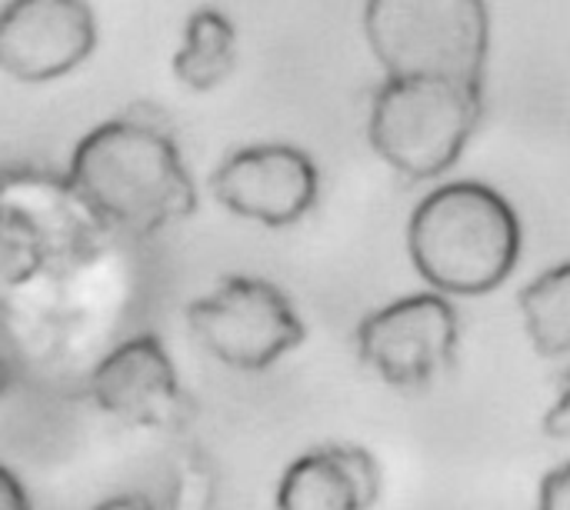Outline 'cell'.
<instances>
[{"instance_id": "6da1fadb", "label": "cell", "mask_w": 570, "mask_h": 510, "mask_svg": "<svg viewBox=\"0 0 570 510\" xmlns=\"http://www.w3.org/2000/svg\"><path fill=\"white\" fill-rule=\"evenodd\" d=\"M67 187L100 227L154 237L197 210V187L167 117L134 107L97 124L70 154Z\"/></svg>"}, {"instance_id": "7a4b0ae2", "label": "cell", "mask_w": 570, "mask_h": 510, "mask_svg": "<svg viewBox=\"0 0 570 510\" xmlns=\"http://www.w3.org/2000/svg\"><path fill=\"white\" fill-rule=\"evenodd\" d=\"M521 244L518 210L481 180L441 184L407 220V254L417 274L444 297L498 291L514 274Z\"/></svg>"}, {"instance_id": "3957f363", "label": "cell", "mask_w": 570, "mask_h": 510, "mask_svg": "<svg viewBox=\"0 0 570 510\" xmlns=\"http://www.w3.org/2000/svg\"><path fill=\"white\" fill-rule=\"evenodd\" d=\"M484 117V84L451 77H384L371 100L374 154L407 180L448 174Z\"/></svg>"}, {"instance_id": "277c9868", "label": "cell", "mask_w": 570, "mask_h": 510, "mask_svg": "<svg viewBox=\"0 0 570 510\" xmlns=\"http://www.w3.org/2000/svg\"><path fill=\"white\" fill-rule=\"evenodd\" d=\"M364 33L384 77L484 84L491 53L488 0H367Z\"/></svg>"}, {"instance_id": "5b68a950", "label": "cell", "mask_w": 570, "mask_h": 510, "mask_svg": "<svg viewBox=\"0 0 570 510\" xmlns=\"http://www.w3.org/2000/svg\"><path fill=\"white\" fill-rule=\"evenodd\" d=\"M187 327L224 367L257 374L307 341L291 297L254 274H227L207 297L187 304Z\"/></svg>"}, {"instance_id": "8992f818", "label": "cell", "mask_w": 570, "mask_h": 510, "mask_svg": "<svg viewBox=\"0 0 570 510\" xmlns=\"http://www.w3.org/2000/svg\"><path fill=\"white\" fill-rule=\"evenodd\" d=\"M100 227L63 177L7 170L0 177V304L37 281L83 231Z\"/></svg>"}, {"instance_id": "52a82bcc", "label": "cell", "mask_w": 570, "mask_h": 510, "mask_svg": "<svg viewBox=\"0 0 570 510\" xmlns=\"http://www.w3.org/2000/svg\"><path fill=\"white\" fill-rule=\"evenodd\" d=\"M357 357L394 391H424L441 377L461 344V317L438 291L397 297L367 314L354 331Z\"/></svg>"}, {"instance_id": "ba28073f", "label": "cell", "mask_w": 570, "mask_h": 510, "mask_svg": "<svg viewBox=\"0 0 570 510\" xmlns=\"http://www.w3.org/2000/svg\"><path fill=\"white\" fill-rule=\"evenodd\" d=\"M210 190L230 214L281 231L311 214L321 177L311 154L294 144H250L214 167Z\"/></svg>"}, {"instance_id": "9c48e42d", "label": "cell", "mask_w": 570, "mask_h": 510, "mask_svg": "<svg viewBox=\"0 0 570 510\" xmlns=\"http://www.w3.org/2000/svg\"><path fill=\"white\" fill-rule=\"evenodd\" d=\"M94 47L97 13L87 0H7L0 7V70L13 80H57Z\"/></svg>"}, {"instance_id": "30bf717a", "label": "cell", "mask_w": 570, "mask_h": 510, "mask_svg": "<svg viewBox=\"0 0 570 510\" xmlns=\"http://www.w3.org/2000/svg\"><path fill=\"white\" fill-rule=\"evenodd\" d=\"M87 398L127 428H177L187 418V394L177 367L154 331H144L110 354L87 377Z\"/></svg>"}, {"instance_id": "8fae6325", "label": "cell", "mask_w": 570, "mask_h": 510, "mask_svg": "<svg viewBox=\"0 0 570 510\" xmlns=\"http://www.w3.org/2000/svg\"><path fill=\"white\" fill-rule=\"evenodd\" d=\"M381 468L354 444H321L287 464L277 484V510H374Z\"/></svg>"}, {"instance_id": "7c38bea8", "label": "cell", "mask_w": 570, "mask_h": 510, "mask_svg": "<svg viewBox=\"0 0 570 510\" xmlns=\"http://www.w3.org/2000/svg\"><path fill=\"white\" fill-rule=\"evenodd\" d=\"M174 77L194 90H217L237 67V30L220 7H197L184 23V40L170 60Z\"/></svg>"}, {"instance_id": "4fadbf2b", "label": "cell", "mask_w": 570, "mask_h": 510, "mask_svg": "<svg viewBox=\"0 0 570 510\" xmlns=\"http://www.w3.org/2000/svg\"><path fill=\"white\" fill-rule=\"evenodd\" d=\"M518 307L534 351L548 361L570 354V264H558L521 287Z\"/></svg>"}, {"instance_id": "5bb4252c", "label": "cell", "mask_w": 570, "mask_h": 510, "mask_svg": "<svg viewBox=\"0 0 570 510\" xmlns=\"http://www.w3.org/2000/svg\"><path fill=\"white\" fill-rule=\"evenodd\" d=\"M538 510H570V464H558L541 478L538 488Z\"/></svg>"}, {"instance_id": "9a60e30c", "label": "cell", "mask_w": 570, "mask_h": 510, "mask_svg": "<svg viewBox=\"0 0 570 510\" xmlns=\"http://www.w3.org/2000/svg\"><path fill=\"white\" fill-rule=\"evenodd\" d=\"M544 434L548 438H554V441H568L570 438V391L568 384L561 388V394H558V401H554V408L544 414Z\"/></svg>"}, {"instance_id": "2e32d148", "label": "cell", "mask_w": 570, "mask_h": 510, "mask_svg": "<svg viewBox=\"0 0 570 510\" xmlns=\"http://www.w3.org/2000/svg\"><path fill=\"white\" fill-rule=\"evenodd\" d=\"M0 510H30V498H27L23 484L3 464H0Z\"/></svg>"}, {"instance_id": "e0dca14e", "label": "cell", "mask_w": 570, "mask_h": 510, "mask_svg": "<svg viewBox=\"0 0 570 510\" xmlns=\"http://www.w3.org/2000/svg\"><path fill=\"white\" fill-rule=\"evenodd\" d=\"M94 510H154V504L147 498H137V494H124V498H114V501H104Z\"/></svg>"}, {"instance_id": "ac0fdd59", "label": "cell", "mask_w": 570, "mask_h": 510, "mask_svg": "<svg viewBox=\"0 0 570 510\" xmlns=\"http://www.w3.org/2000/svg\"><path fill=\"white\" fill-rule=\"evenodd\" d=\"M10 388H13V374H10V367H7V364L0 361V398H3V394H7Z\"/></svg>"}]
</instances>
